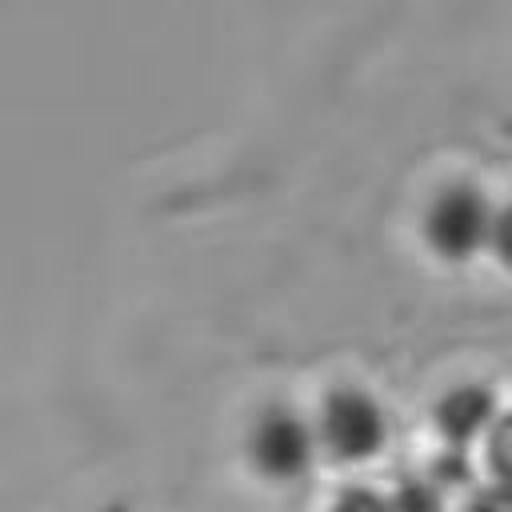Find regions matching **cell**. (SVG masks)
<instances>
[{"label": "cell", "mask_w": 512, "mask_h": 512, "mask_svg": "<svg viewBox=\"0 0 512 512\" xmlns=\"http://www.w3.org/2000/svg\"><path fill=\"white\" fill-rule=\"evenodd\" d=\"M340 512H388L384 508V500L380 496H372V492H348L344 500H340Z\"/></svg>", "instance_id": "ba28073f"}, {"label": "cell", "mask_w": 512, "mask_h": 512, "mask_svg": "<svg viewBox=\"0 0 512 512\" xmlns=\"http://www.w3.org/2000/svg\"><path fill=\"white\" fill-rule=\"evenodd\" d=\"M488 456H492V472L512 488V416L492 432V448H488Z\"/></svg>", "instance_id": "5b68a950"}, {"label": "cell", "mask_w": 512, "mask_h": 512, "mask_svg": "<svg viewBox=\"0 0 512 512\" xmlns=\"http://www.w3.org/2000/svg\"><path fill=\"white\" fill-rule=\"evenodd\" d=\"M324 436L340 456H368L384 440L380 408L364 392H336L324 408Z\"/></svg>", "instance_id": "7a4b0ae2"}, {"label": "cell", "mask_w": 512, "mask_h": 512, "mask_svg": "<svg viewBox=\"0 0 512 512\" xmlns=\"http://www.w3.org/2000/svg\"><path fill=\"white\" fill-rule=\"evenodd\" d=\"M396 512H440V500H436V492H432V488L412 484V488H404V492H400Z\"/></svg>", "instance_id": "8992f818"}, {"label": "cell", "mask_w": 512, "mask_h": 512, "mask_svg": "<svg viewBox=\"0 0 512 512\" xmlns=\"http://www.w3.org/2000/svg\"><path fill=\"white\" fill-rule=\"evenodd\" d=\"M488 236H492V248L512 264V204L492 220V232H488Z\"/></svg>", "instance_id": "52a82bcc"}, {"label": "cell", "mask_w": 512, "mask_h": 512, "mask_svg": "<svg viewBox=\"0 0 512 512\" xmlns=\"http://www.w3.org/2000/svg\"><path fill=\"white\" fill-rule=\"evenodd\" d=\"M424 232H428V244L448 260H460V256L476 252L480 240L492 232V216H488L484 196L468 184L444 188L428 208Z\"/></svg>", "instance_id": "6da1fadb"}, {"label": "cell", "mask_w": 512, "mask_h": 512, "mask_svg": "<svg viewBox=\"0 0 512 512\" xmlns=\"http://www.w3.org/2000/svg\"><path fill=\"white\" fill-rule=\"evenodd\" d=\"M256 456L268 472H296L308 460V436L296 420L272 416L256 436Z\"/></svg>", "instance_id": "3957f363"}, {"label": "cell", "mask_w": 512, "mask_h": 512, "mask_svg": "<svg viewBox=\"0 0 512 512\" xmlns=\"http://www.w3.org/2000/svg\"><path fill=\"white\" fill-rule=\"evenodd\" d=\"M488 416H492V396L484 388H472V384L468 388H452L436 408V420H440L444 436L456 440V444L468 440L472 432H480L488 424Z\"/></svg>", "instance_id": "277c9868"}]
</instances>
